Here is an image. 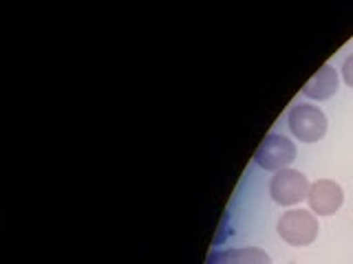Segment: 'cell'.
Wrapping results in <instances>:
<instances>
[{
	"instance_id": "1",
	"label": "cell",
	"mask_w": 353,
	"mask_h": 264,
	"mask_svg": "<svg viewBox=\"0 0 353 264\" xmlns=\"http://www.w3.org/2000/svg\"><path fill=\"white\" fill-rule=\"evenodd\" d=\"M287 126L303 143H316L327 135V117L314 104H296L287 115Z\"/></svg>"
},
{
	"instance_id": "2",
	"label": "cell",
	"mask_w": 353,
	"mask_h": 264,
	"mask_svg": "<svg viewBox=\"0 0 353 264\" xmlns=\"http://www.w3.org/2000/svg\"><path fill=\"white\" fill-rule=\"evenodd\" d=\"M279 236L294 247H307L318 238V220L312 212L292 209L279 220Z\"/></svg>"
},
{
	"instance_id": "3",
	"label": "cell",
	"mask_w": 353,
	"mask_h": 264,
	"mask_svg": "<svg viewBox=\"0 0 353 264\" xmlns=\"http://www.w3.org/2000/svg\"><path fill=\"white\" fill-rule=\"evenodd\" d=\"M296 159V146L292 139L285 135H268L261 143L256 152H254V161L261 165L263 170L281 172L287 170V165Z\"/></svg>"
},
{
	"instance_id": "4",
	"label": "cell",
	"mask_w": 353,
	"mask_h": 264,
	"mask_svg": "<svg viewBox=\"0 0 353 264\" xmlns=\"http://www.w3.org/2000/svg\"><path fill=\"white\" fill-rule=\"evenodd\" d=\"M312 190V183L307 181V176L298 170H281L274 174V179L270 181V194L279 205H296L305 201Z\"/></svg>"
},
{
	"instance_id": "5",
	"label": "cell",
	"mask_w": 353,
	"mask_h": 264,
	"mask_svg": "<svg viewBox=\"0 0 353 264\" xmlns=\"http://www.w3.org/2000/svg\"><path fill=\"white\" fill-rule=\"evenodd\" d=\"M307 201H309V207H312L314 214L331 216L342 207V203H345V192H342V187L336 181L320 179L312 185Z\"/></svg>"
},
{
	"instance_id": "6",
	"label": "cell",
	"mask_w": 353,
	"mask_h": 264,
	"mask_svg": "<svg viewBox=\"0 0 353 264\" xmlns=\"http://www.w3.org/2000/svg\"><path fill=\"white\" fill-rule=\"evenodd\" d=\"M338 86H340V77L336 69L331 64H325V66H320L312 75V80L303 86V95L323 102V99H329L338 93Z\"/></svg>"
},
{
	"instance_id": "7",
	"label": "cell",
	"mask_w": 353,
	"mask_h": 264,
	"mask_svg": "<svg viewBox=\"0 0 353 264\" xmlns=\"http://www.w3.org/2000/svg\"><path fill=\"white\" fill-rule=\"evenodd\" d=\"M205 264H272V260L263 249L245 247V249L214 251L212 256H208Z\"/></svg>"
},
{
	"instance_id": "8",
	"label": "cell",
	"mask_w": 353,
	"mask_h": 264,
	"mask_svg": "<svg viewBox=\"0 0 353 264\" xmlns=\"http://www.w3.org/2000/svg\"><path fill=\"white\" fill-rule=\"evenodd\" d=\"M342 80L349 88H353V53L347 55V60L342 62Z\"/></svg>"
}]
</instances>
